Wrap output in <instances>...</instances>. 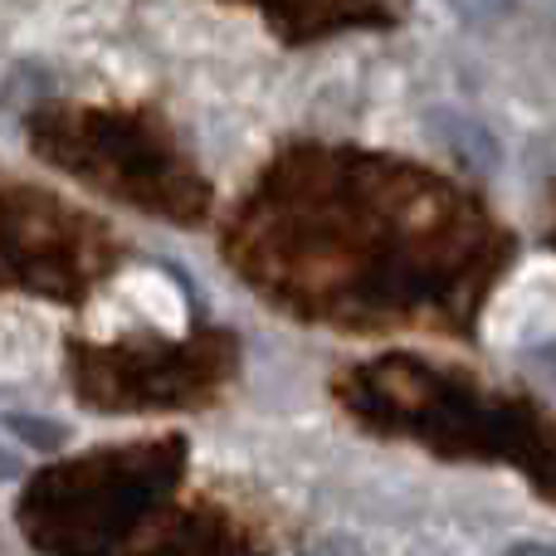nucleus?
Returning <instances> with one entry per match:
<instances>
[{
  "mask_svg": "<svg viewBox=\"0 0 556 556\" xmlns=\"http://www.w3.org/2000/svg\"><path fill=\"white\" fill-rule=\"evenodd\" d=\"M10 430L15 434H29V440H39V444H59V430L54 425H39V420H25V415H10Z\"/></svg>",
  "mask_w": 556,
  "mask_h": 556,
  "instance_id": "f257e3e1",
  "label": "nucleus"
},
{
  "mask_svg": "<svg viewBox=\"0 0 556 556\" xmlns=\"http://www.w3.org/2000/svg\"><path fill=\"white\" fill-rule=\"evenodd\" d=\"M450 5H459L464 15H479V20H493V15H503V10L513 5V0H450Z\"/></svg>",
  "mask_w": 556,
  "mask_h": 556,
  "instance_id": "f03ea898",
  "label": "nucleus"
}]
</instances>
